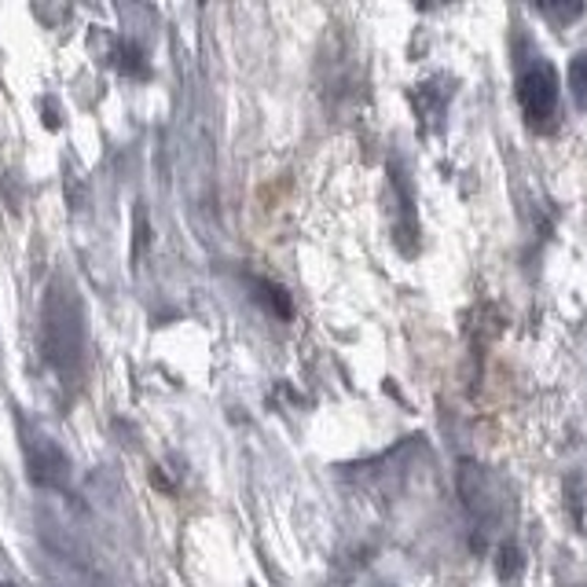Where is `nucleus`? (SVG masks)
Returning a JSON list of instances; mask_svg holds the SVG:
<instances>
[{
	"label": "nucleus",
	"mask_w": 587,
	"mask_h": 587,
	"mask_svg": "<svg viewBox=\"0 0 587 587\" xmlns=\"http://www.w3.org/2000/svg\"><path fill=\"white\" fill-rule=\"evenodd\" d=\"M41 342H44V360L52 363L60 374H74L81 363L85 349V309L81 297L63 283H52L44 291V309H41Z\"/></svg>",
	"instance_id": "nucleus-1"
},
{
	"label": "nucleus",
	"mask_w": 587,
	"mask_h": 587,
	"mask_svg": "<svg viewBox=\"0 0 587 587\" xmlns=\"http://www.w3.org/2000/svg\"><path fill=\"white\" fill-rule=\"evenodd\" d=\"M518 103L533 129H551L558 114V71L544 55L528 52L518 66Z\"/></svg>",
	"instance_id": "nucleus-2"
},
{
	"label": "nucleus",
	"mask_w": 587,
	"mask_h": 587,
	"mask_svg": "<svg viewBox=\"0 0 587 587\" xmlns=\"http://www.w3.org/2000/svg\"><path fill=\"white\" fill-rule=\"evenodd\" d=\"M18 426H23V456H26V470H30V481L41 488H63L71 481V459H66V451L52 437L37 433L30 422H18Z\"/></svg>",
	"instance_id": "nucleus-3"
},
{
	"label": "nucleus",
	"mask_w": 587,
	"mask_h": 587,
	"mask_svg": "<svg viewBox=\"0 0 587 587\" xmlns=\"http://www.w3.org/2000/svg\"><path fill=\"white\" fill-rule=\"evenodd\" d=\"M254 297H257V302H261L272 316H279V320H286V316H291V297H286L283 286L268 283V279H254Z\"/></svg>",
	"instance_id": "nucleus-4"
},
{
	"label": "nucleus",
	"mask_w": 587,
	"mask_h": 587,
	"mask_svg": "<svg viewBox=\"0 0 587 587\" xmlns=\"http://www.w3.org/2000/svg\"><path fill=\"white\" fill-rule=\"evenodd\" d=\"M570 89L576 95V103L587 107V52H580L570 66Z\"/></svg>",
	"instance_id": "nucleus-5"
},
{
	"label": "nucleus",
	"mask_w": 587,
	"mask_h": 587,
	"mask_svg": "<svg viewBox=\"0 0 587 587\" xmlns=\"http://www.w3.org/2000/svg\"><path fill=\"white\" fill-rule=\"evenodd\" d=\"M518 570H522V558H518L514 547H503V551H499V562H496V573L503 576V580H514Z\"/></svg>",
	"instance_id": "nucleus-6"
},
{
	"label": "nucleus",
	"mask_w": 587,
	"mask_h": 587,
	"mask_svg": "<svg viewBox=\"0 0 587 587\" xmlns=\"http://www.w3.org/2000/svg\"><path fill=\"white\" fill-rule=\"evenodd\" d=\"M544 15H551V18H558V23H565V18H576L584 12L580 4H570V8H540Z\"/></svg>",
	"instance_id": "nucleus-7"
},
{
	"label": "nucleus",
	"mask_w": 587,
	"mask_h": 587,
	"mask_svg": "<svg viewBox=\"0 0 587 587\" xmlns=\"http://www.w3.org/2000/svg\"><path fill=\"white\" fill-rule=\"evenodd\" d=\"M0 587H15V584H0Z\"/></svg>",
	"instance_id": "nucleus-8"
}]
</instances>
